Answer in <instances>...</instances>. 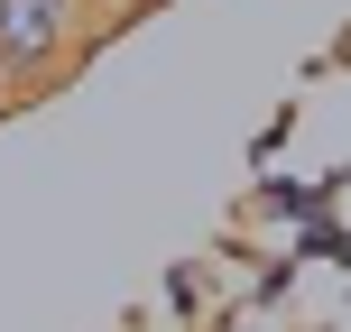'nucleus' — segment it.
Here are the masks:
<instances>
[{"label": "nucleus", "mask_w": 351, "mask_h": 332, "mask_svg": "<svg viewBox=\"0 0 351 332\" xmlns=\"http://www.w3.org/2000/svg\"><path fill=\"white\" fill-rule=\"evenodd\" d=\"M74 55V0H0V65L47 84Z\"/></svg>", "instance_id": "f257e3e1"}, {"label": "nucleus", "mask_w": 351, "mask_h": 332, "mask_svg": "<svg viewBox=\"0 0 351 332\" xmlns=\"http://www.w3.org/2000/svg\"><path fill=\"white\" fill-rule=\"evenodd\" d=\"M10 84H19V74H10V65H0V111H10Z\"/></svg>", "instance_id": "f03ea898"}, {"label": "nucleus", "mask_w": 351, "mask_h": 332, "mask_svg": "<svg viewBox=\"0 0 351 332\" xmlns=\"http://www.w3.org/2000/svg\"><path fill=\"white\" fill-rule=\"evenodd\" d=\"M121 10H167V0H121Z\"/></svg>", "instance_id": "7ed1b4c3"}]
</instances>
